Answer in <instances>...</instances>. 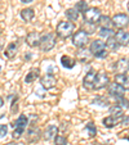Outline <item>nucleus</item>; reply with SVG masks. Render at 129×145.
Masks as SVG:
<instances>
[{
    "label": "nucleus",
    "mask_w": 129,
    "mask_h": 145,
    "mask_svg": "<svg viewBox=\"0 0 129 145\" xmlns=\"http://www.w3.org/2000/svg\"><path fill=\"white\" fill-rule=\"evenodd\" d=\"M76 58L80 63H88L92 58V53H91V50H87L85 48H83V49H80L77 52Z\"/></svg>",
    "instance_id": "nucleus-15"
},
{
    "label": "nucleus",
    "mask_w": 129,
    "mask_h": 145,
    "mask_svg": "<svg viewBox=\"0 0 129 145\" xmlns=\"http://www.w3.org/2000/svg\"><path fill=\"white\" fill-rule=\"evenodd\" d=\"M93 103H94V104L101 105V107H107V105H108V101H107V99L102 98V96H99V98H96L93 100Z\"/></svg>",
    "instance_id": "nucleus-33"
},
{
    "label": "nucleus",
    "mask_w": 129,
    "mask_h": 145,
    "mask_svg": "<svg viewBox=\"0 0 129 145\" xmlns=\"http://www.w3.org/2000/svg\"><path fill=\"white\" fill-rule=\"evenodd\" d=\"M54 145H67V139L63 135H57L54 137Z\"/></svg>",
    "instance_id": "nucleus-32"
},
{
    "label": "nucleus",
    "mask_w": 129,
    "mask_h": 145,
    "mask_svg": "<svg viewBox=\"0 0 129 145\" xmlns=\"http://www.w3.org/2000/svg\"><path fill=\"white\" fill-rule=\"evenodd\" d=\"M65 14H66L67 19H69V21H71V22H74V21H76V19L79 18V12H77L75 8L67 9V10L65 12Z\"/></svg>",
    "instance_id": "nucleus-25"
},
{
    "label": "nucleus",
    "mask_w": 129,
    "mask_h": 145,
    "mask_svg": "<svg viewBox=\"0 0 129 145\" xmlns=\"http://www.w3.org/2000/svg\"><path fill=\"white\" fill-rule=\"evenodd\" d=\"M96 76H97V73L93 71V69H91L88 73L85 74L84 78H83V85H84L85 89L93 90L94 89V82H96Z\"/></svg>",
    "instance_id": "nucleus-10"
},
{
    "label": "nucleus",
    "mask_w": 129,
    "mask_h": 145,
    "mask_svg": "<svg viewBox=\"0 0 129 145\" xmlns=\"http://www.w3.org/2000/svg\"><path fill=\"white\" fill-rule=\"evenodd\" d=\"M5 145H22V144H17V142H8V144Z\"/></svg>",
    "instance_id": "nucleus-38"
},
{
    "label": "nucleus",
    "mask_w": 129,
    "mask_h": 145,
    "mask_svg": "<svg viewBox=\"0 0 129 145\" xmlns=\"http://www.w3.org/2000/svg\"><path fill=\"white\" fill-rule=\"evenodd\" d=\"M114 36H115L116 41H118V44L120 46L121 45H129V32H126L124 30H119Z\"/></svg>",
    "instance_id": "nucleus-14"
},
{
    "label": "nucleus",
    "mask_w": 129,
    "mask_h": 145,
    "mask_svg": "<svg viewBox=\"0 0 129 145\" xmlns=\"http://www.w3.org/2000/svg\"><path fill=\"white\" fill-rule=\"evenodd\" d=\"M0 32H1V31H0Z\"/></svg>",
    "instance_id": "nucleus-42"
},
{
    "label": "nucleus",
    "mask_w": 129,
    "mask_h": 145,
    "mask_svg": "<svg viewBox=\"0 0 129 145\" xmlns=\"http://www.w3.org/2000/svg\"><path fill=\"white\" fill-rule=\"evenodd\" d=\"M116 105L120 107L121 109H128L129 108V100L128 99H125L124 96L123 98H118L116 99Z\"/></svg>",
    "instance_id": "nucleus-29"
},
{
    "label": "nucleus",
    "mask_w": 129,
    "mask_h": 145,
    "mask_svg": "<svg viewBox=\"0 0 129 145\" xmlns=\"http://www.w3.org/2000/svg\"><path fill=\"white\" fill-rule=\"evenodd\" d=\"M99 25L102 28H112L114 23H112V18H110L108 16H102L99 19Z\"/></svg>",
    "instance_id": "nucleus-24"
},
{
    "label": "nucleus",
    "mask_w": 129,
    "mask_h": 145,
    "mask_svg": "<svg viewBox=\"0 0 129 145\" xmlns=\"http://www.w3.org/2000/svg\"><path fill=\"white\" fill-rule=\"evenodd\" d=\"M39 137H40V131H39L38 127H32V129L28 130V140L31 142L36 141Z\"/></svg>",
    "instance_id": "nucleus-26"
},
{
    "label": "nucleus",
    "mask_w": 129,
    "mask_h": 145,
    "mask_svg": "<svg viewBox=\"0 0 129 145\" xmlns=\"http://www.w3.org/2000/svg\"><path fill=\"white\" fill-rule=\"evenodd\" d=\"M57 132H58V127L56 126V125H49V126L47 127V130L44 131V137L47 140H50L57 136Z\"/></svg>",
    "instance_id": "nucleus-19"
},
{
    "label": "nucleus",
    "mask_w": 129,
    "mask_h": 145,
    "mask_svg": "<svg viewBox=\"0 0 129 145\" xmlns=\"http://www.w3.org/2000/svg\"><path fill=\"white\" fill-rule=\"evenodd\" d=\"M41 86L45 89V90H49V89L54 88L56 84H57V80H56L54 76L52 74H44V76L41 77Z\"/></svg>",
    "instance_id": "nucleus-12"
},
{
    "label": "nucleus",
    "mask_w": 129,
    "mask_h": 145,
    "mask_svg": "<svg viewBox=\"0 0 129 145\" xmlns=\"http://www.w3.org/2000/svg\"><path fill=\"white\" fill-rule=\"evenodd\" d=\"M92 55L96 58H106L108 54V50L106 49V42H103L102 40H93L91 42V46H89Z\"/></svg>",
    "instance_id": "nucleus-2"
},
{
    "label": "nucleus",
    "mask_w": 129,
    "mask_h": 145,
    "mask_svg": "<svg viewBox=\"0 0 129 145\" xmlns=\"http://www.w3.org/2000/svg\"><path fill=\"white\" fill-rule=\"evenodd\" d=\"M31 57H32V55H31V54H30V53H27V54H26V59H27V60H28V59H30V58H31Z\"/></svg>",
    "instance_id": "nucleus-39"
},
{
    "label": "nucleus",
    "mask_w": 129,
    "mask_h": 145,
    "mask_svg": "<svg viewBox=\"0 0 129 145\" xmlns=\"http://www.w3.org/2000/svg\"><path fill=\"white\" fill-rule=\"evenodd\" d=\"M3 105H4V99L0 96V108H3Z\"/></svg>",
    "instance_id": "nucleus-36"
},
{
    "label": "nucleus",
    "mask_w": 129,
    "mask_h": 145,
    "mask_svg": "<svg viewBox=\"0 0 129 145\" xmlns=\"http://www.w3.org/2000/svg\"><path fill=\"white\" fill-rule=\"evenodd\" d=\"M114 71L116 73H126L129 71V58H120V59L114 64Z\"/></svg>",
    "instance_id": "nucleus-9"
},
{
    "label": "nucleus",
    "mask_w": 129,
    "mask_h": 145,
    "mask_svg": "<svg viewBox=\"0 0 129 145\" xmlns=\"http://www.w3.org/2000/svg\"><path fill=\"white\" fill-rule=\"evenodd\" d=\"M88 42H89V33L87 32L84 28H81V30H79L77 32H75L74 36H72V44L76 48H79V49L85 48V45L88 44Z\"/></svg>",
    "instance_id": "nucleus-4"
},
{
    "label": "nucleus",
    "mask_w": 129,
    "mask_h": 145,
    "mask_svg": "<svg viewBox=\"0 0 129 145\" xmlns=\"http://www.w3.org/2000/svg\"><path fill=\"white\" fill-rule=\"evenodd\" d=\"M27 125H28L27 117H26L25 114H21L18 118H17L16 122H14V129H26Z\"/></svg>",
    "instance_id": "nucleus-20"
},
{
    "label": "nucleus",
    "mask_w": 129,
    "mask_h": 145,
    "mask_svg": "<svg viewBox=\"0 0 129 145\" xmlns=\"http://www.w3.org/2000/svg\"><path fill=\"white\" fill-rule=\"evenodd\" d=\"M112 23H114V26H115V27L123 30L124 27H126V26L129 25V17H128V14H124V13L115 14V16L112 17Z\"/></svg>",
    "instance_id": "nucleus-8"
},
{
    "label": "nucleus",
    "mask_w": 129,
    "mask_h": 145,
    "mask_svg": "<svg viewBox=\"0 0 129 145\" xmlns=\"http://www.w3.org/2000/svg\"><path fill=\"white\" fill-rule=\"evenodd\" d=\"M61 64H62V67H65V68L71 69L75 67L76 60H75L74 58L69 57V55H62V57H61Z\"/></svg>",
    "instance_id": "nucleus-17"
},
{
    "label": "nucleus",
    "mask_w": 129,
    "mask_h": 145,
    "mask_svg": "<svg viewBox=\"0 0 129 145\" xmlns=\"http://www.w3.org/2000/svg\"><path fill=\"white\" fill-rule=\"evenodd\" d=\"M85 130L89 132V136L91 137H94L97 134V130H96V126H94V123L93 122H89L85 125Z\"/></svg>",
    "instance_id": "nucleus-31"
},
{
    "label": "nucleus",
    "mask_w": 129,
    "mask_h": 145,
    "mask_svg": "<svg viewBox=\"0 0 129 145\" xmlns=\"http://www.w3.org/2000/svg\"><path fill=\"white\" fill-rule=\"evenodd\" d=\"M40 41H41V35L36 31L34 32H30L27 36H26V44L31 48H35L40 45Z\"/></svg>",
    "instance_id": "nucleus-11"
},
{
    "label": "nucleus",
    "mask_w": 129,
    "mask_h": 145,
    "mask_svg": "<svg viewBox=\"0 0 129 145\" xmlns=\"http://www.w3.org/2000/svg\"><path fill=\"white\" fill-rule=\"evenodd\" d=\"M57 36L61 39H67L70 36H74L75 33V25L72 22H69V21H63V22H60L57 26Z\"/></svg>",
    "instance_id": "nucleus-1"
},
{
    "label": "nucleus",
    "mask_w": 129,
    "mask_h": 145,
    "mask_svg": "<svg viewBox=\"0 0 129 145\" xmlns=\"http://www.w3.org/2000/svg\"><path fill=\"white\" fill-rule=\"evenodd\" d=\"M8 134V126L7 125H0V139H3Z\"/></svg>",
    "instance_id": "nucleus-35"
},
{
    "label": "nucleus",
    "mask_w": 129,
    "mask_h": 145,
    "mask_svg": "<svg viewBox=\"0 0 129 145\" xmlns=\"http://www.w3.org/2000/svg\"><path fill=\"white\" fill-rule=\"evenodd\" d=\"M125 117V116H124ZM124 117H114V116H108V117L103 118V125L107 127V129H112V127H115L116 125H119V123L123 122Z\"/></svg>",
    "instance_id": "nucleus-13"
},
{
    "label": "nucleus",
    "mask_w": 129,
    "mask_h": 145,
    "mask_svg": "<svg viewBox=\"0 0 129 145\" xmlns=\"http://www.w3.org/2000/svg\"><path fill=\"white\" fill-rule=\"evenodd\" d=\"M98 35H99V37H102V39H110V37H112V35H114V30L112 28H102L101 27Z\"/></svg>",
    "instance_id": "nucleus-27"
},
{
    "label": "nucleus",
    "mask_w": 129,
    "mask_h": 145,
    "mask_svg": "<svg viewBox=\"0 0 129 145\" xmlns=\"http://www.w3.org/2000/svg\"><path fill=\"white\" fill-rule=\"evenodd\" d=\"M101 17H102V14L98 8H88L83 13V18H84L85 22L88 23V25H93V26L99 23Z\"/></svg>",
    "instance_id": "nucleus-3"
},
{
    "label": "nucleus",
    "mask_w": 129,
    "mask_h": 145,
    "mask_svg": "<svg viewBox=\"0 0 129 145\" xmlns=\"http://www.w3.org/2000/svg\"><path fill=\"white\" fill-rule=\"evenodd\" d=\"M54 45H56V36L53 35V33L48 32L41 36V41H40L39 48H40L43 52H49V50H52L53 48H54Z\"/></svg>",
    "instance_id": "nucleus-5"
},
{
    "label": "nucleus",
    "mask_w": 129,
    "mask_h": 145,
    "mask_svg": "<svg viewBox=\"0 0 129 145\" xmlns=\"http://www.w3.org/2000/svg\"><path fill=\"white\" fill-rule=\"evenodd\" d=\"M126 8H128V10H129V1H128V4H126Z\"/></svg>",
    "instance_id": "nucleus-40"
},
{
    "label": "nucleus",
    "mask_w": 129,
    "mask_h": 145,
    "mask_svg": "<svg viewBox=\"0 0 129 145\" xmlns=\"http://www.w3.org/2000/svg\"><path fill=\"white\" fill-rule=\"evenodd\" d=\"M119 46H120V45L118 44V41H116L115 36H112V37H110V39H107L106 49L108 50V52H116V50L119 49Z\"/></svg>",
    "instance_id": "nucleus-22"
},
{
    "label": "nucleus",
    "mask_w": 129,
    "mask_h": 145,
    "mask_svg": "<svg viewBox=\"0 0 129 145\" xmlns=\"http://www.w3.org/2000/svg\"><path fill=\"white\" fill-rule=\"evenodd\" d=\"M34 16H35V13H34V9H31V8H25L21 10V18L25 22H30L31 19L34 18Z\"/></svg>",
    "instance_id": "nucleus-21"
},
{
    "label": "nucleus",
    "mask_w": 129,
    "mask_h": 145,
    "mask_svg": "<svg viewBox=\"0 0 129 145\" xmlns=\"http://www.w3.org/2000/svg\"><path fill=\"white\" fill-rule=\"evenodd\" d=\"M110 113L114 117H124V109H121V108L118 107L116 104L110 108Z\"/></svg>",
    "instance_id": "nucleus-28"
},
{
    "label": "nucleus",
    "mask_w": 129,
    "mask_h": 145,
    "mask_svg": "<svg viewBox=\"0 0 129 145\" xmlns=\"http://www.w3.org/2000/svg\"><path fill=\"white\" fill-rule=\"evenodd\" d=\"M21 1H22L23 4H28V3H31L32 0H21Z\"/></svg>",
    "instance_id": "nucleus-37"
},
{
    "label": "nucleus",
    "mask_w": 129,
    "mask_h": 145,
    "mask_svg": "<svg viewBox=\"0 0 129 145\" xmlns=\"http://www.w3.org/2000/svg\"><path fill=\"white\" fill-rule=\"evenodd\" d=\"M115 82L120 84L125 90H129V76H126L125 73H116L115 74Z\"/></svg>",
    "instance_id": "nucleus-16"
},
{
    "label": "nucleus",
    "mask_w": 129,
    "mask_h": 145,
    "mask_svg": "<svg viewBox=\"0 0 129 145\" xmlns=\"http://www.w3.org/2000/svg\"><path fill=\"white\" fill-rule=\"evenodd\" d=\"M39 72H40V71H39V68H32V69H31V71L28 72V73L26 74V77H25V82H26V84H31V82L35 81V80L39 77V74H40Z\"/></svg>",
    "instance_id": "nucleus-23"
},
{
    "label": "nucleus",
    "mask_w": 129,
    "mask_h": 145,
    "mask_svg": "<svg viewBox=\"0 0 129 145\" xmlns=\"http://www.w3.org/2000/svg\"><path fill=\"white\" fill-rule=\"evenodd\" d=\"M75 9H76L77 12H81V13H84L87 9H88V3L87 1H84V0H80V1H77L76 5H75Z\"/></svg>",
    "instance_id": "nucleus-30"
},
{
    "label": "nucleus",
    "mask_w": 129,
    "mask_h": 145,
    "mask_svg": "<svg viewBox=\"0 0 129 145\" xmlns=\"http://www.w3.org/2000/svg\"><path fill=\"white\" fill-rule=\"evenodd\" d=\"M23 131H25V129H14L13 134H12V136H13V139H19L21 137V135L23 134Z\"/></svg>",
    "instance_id": "nucleus-34"
},
{
    "label": "nucleus",
    "mask_w": 129,
    "mask_h": 145,
    "mask_svg": "<svg viewBox=\"0 0 129 145\" xmlns=\"http://www.w3.org/2000/svg\"><path fill=\"white\" fill-rule=\"evenodd\" d=\"M110 85V78L106 72H98L96 76V82H94V90H101Z\"/></svg>",
    "instance_id": "nucleus-6"
},
{
    "label": "nucleus",
    "mask_w": 129,
    "mask_h": 145,
    "mask_svg": "<svg viewBox=\"0 0 129 145\" xmlns=\"http://www.w3.org/2000/svg\"><path fill=\"white\" fill-rule=\"evenodd\" d=\"M107 91H108V94H110L111 96L118 99V98H123L124 96L125 89H124L120 84H118V82H112V84H110V85L107 86Z\"/></svg>",
    "instance_id": "nucleus-7"
},
{
    "label": "nucleus",
    "mask_w": 129,
    "mask_h": 145,
    "mask_svg": "<svg viewBox=\"0 0 129 145\" xmlns=\"http://www.w3.org/2000/svg\"><path fill=\"white\" fill-rule=\"evenodd\" d=\"M0 71H1V66H0Z\"/></svg>",
    "instance_id": "nucleus-41"
},
{
    "label": "nucleus",
    "mask_w": 129,
    "mask_h": 145,
    "mask_svg": "<svg viewBox=\"0 0 129 145\" xmlns=\"http://www.w3.org/2000/svg\"><path fill=\"white\" fill-rule=\"evenodd\" d=\"M17 53H18V45H17L16 42H11L5 49V57L8 58V59H13Z\"/></svg>",
    "instance_id": "nucleus-18"
}]
</instances>
